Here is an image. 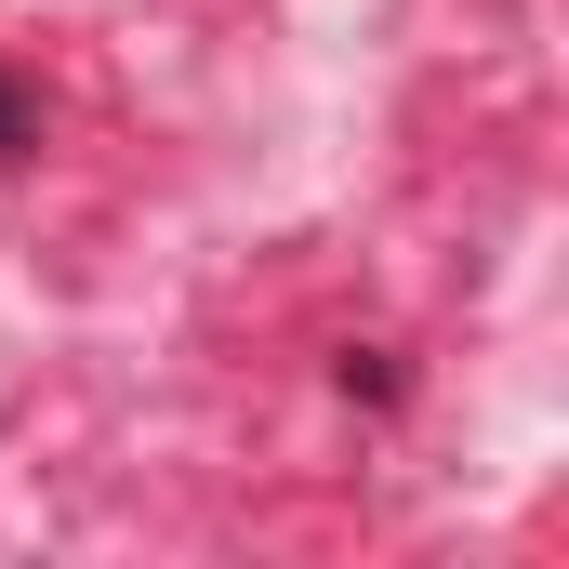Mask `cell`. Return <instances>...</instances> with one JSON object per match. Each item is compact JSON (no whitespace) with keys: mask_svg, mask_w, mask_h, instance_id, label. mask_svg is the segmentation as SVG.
<instances>
[{"mask_svg":"<svg viewBox=\"0 0 569 569\" xmlns=\"http://www.w3.org/2000/svg\"><path fill=\"white\" fill-rule=\"evenodd\" d=\"M13 146H27V93L0 80V159H13Z\"/></svg>","mask_w":569,"mask_h":569,"instance_id":"obj_1","label":"cell"}]
</instances>
